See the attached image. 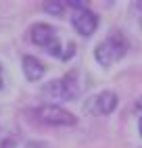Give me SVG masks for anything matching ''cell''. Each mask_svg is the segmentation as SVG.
<instances>
[{"mask_svg":"<svg viewBox=\"0 0 142 148\" xmlns=\"http://www.w3.org/2000/svg\"><path fill=\"white\" fill-rule=\"evenodd\" d=\"M117 108V94L105 90V92H98L94 96H90L88 100L84 102V111L88 115H94V117H105L111 115Z\"/></svg>","mask_w":142,"mask_h":148,"instance_id":"5b68a950","label":"cell"},{"mask_svg":"<svg viewBox=\"0 0 142 148\" xmlns=\"http://www.w3.org/2000/svg\"><path fill=\"white\" fill-rule=\"evenodd\" d=\"M29 40H32L36 46L48 50L52 56H59L61 61H69V58L73 56V52H75V44L69 42L65 46H61L59 38H57V32L46 23H36L32 29H29Z\"/></svg>","mask_w":142,"mask_h":148,"instance_id":"6da1fadb","label":"cell"},{"mask_svg":"<svg viewBox=\"0 0 142 148\" xmlns=\"http://www.w3.org/2000/svg\"><path fill=\"white\" fill-rule=\"evenodd\" d=\"M0 90H2V65H0Z\"/></svg>","mask_w":142,"mask_h":148,"instance_id":"30bf717a","label":"cell"},{"mask_svg":"<svg viewBox=\"0 0 142 148\" xmlns=\"http://www.w3.org/2000/svg\"><path fill=\"white\" fill-rule=\"evenodd\" d=\"M0 148H17V142L13 138H4V140L0 142Z\"/></svg>","mask_w":142,"mask_h":148,"instance_id":"9c48e42d","label":"cell"},{"mask_svg":"<svg viewBox=\"0 0 142 148\" xmlns=\"http://www.w3.org/2000/svg\"><path fill=\"white\" fill-rule=\"evenodd\" d=\"M32 119L44 123V125H57V127H63V125H75L77 123V117L73 113L65 111L63 106H57V104H42V106H36L27 113Z\"/></svg>","mask_w":142,"mask_h":148,"instance_id":"3957f363","label":"cell"},{"mask_svg":"<svg viewBox=\"0 0 142 148\" xmlns=\"http://www.w3.org/2000/svg\"><path fill=\"white\" fill-rule=\"evenodd\" d=\"M23 73H25V77L29 82H38L40 77L44 75V65L40 63L36 56L25 54L23 56Z\"/></svg>","mask_w":142,"mask_h":148,"instance_id":"52a82bcc","label":"cell"},{"mask_svg":"<svg viewBox=\"0 0 142 148\" xmlns=\"http://www.w3.org/2000/svg\"><path fill=\"white\" fill-rule=\"evenodd\" d=\"M79 92V86L73 73H67L61 79H52L42 88V94L50 100H73Z\"/></svg>","mask_w":142,"mask_h":148,"instance_id":"277c9868","label":"cell"},{"mask_svg":"<svg viewBox=\"0 0 142 148\" xmlns=\"http://www.w3.org/2000/svg\"><path fill=\"white\" fill-rule=\"evenodd\" d=\"M42 8H44V13H48V15H54V17H61L63 15V8H65V2H44L42 4Z\"/></svg>","mask_w":142,"mask_h":148,"instance_id":"ba28073f","label":"cell"},{"mask_svg":"<svg viewBox=\"0 0 142 148\" xmlns=\"http://www.w3.org/2000/svg\"><path fill=\"white\" fill-rule=\"evenodd\" d=\"M125 52H128V40L121 32H111L105 40L94 48L96 63L100 67L115 65L117 61H121V58L125 56Z\"/></svg>","mask_w":142,"mask_h":148,"instance_id":"7a4b0ae2","label":"cell"},{"mask_svg":"<svg viewBox=\"0 0 142 148\" xmlns=\"http://www.w3.org/2000/svg\"><path fill=\"white\" fill-rule=\"evenodd\" d=\"M140 136H142V117H140Z\"/></svg>","mask_w":142,"mask_h":148,"instance_id":"7c38bea8","label":"cell"},{"mask_svg":"<svg viewBox=\"0 0 142 148\" xmlns=\"http://www.w3.org/2000/svg\"><path fill=\"white\" fill-rule=\"evenodd\" d=\"M71 23H73L75 32H77L79 36L88 38V36H92V34L96 32V27H98V17L90 11L88 6H79V8H75V11H73Z\"/></svg>","mask_w":142,"mask_h":148,"instance_id":"8992f818","label":"cell"},{"mask_svg":"<svg viewBox=\"0 0 142 148\" xmlns=\"http://www.w3.org/2000/svg\"><path fill=\"white\" fill-rule=\"evenodd\" d=\"M25 148H40V146H38V144H27Z\"/></svg>","mask_w":142,"mask_h":148,"instance_id":"8fae6325","label":"cell"}]
</instances>
